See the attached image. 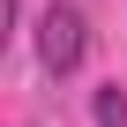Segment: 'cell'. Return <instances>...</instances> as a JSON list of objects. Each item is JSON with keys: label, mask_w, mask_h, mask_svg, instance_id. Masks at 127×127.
<instances>
[{"label": "cell", "mask_w": 127, "mask_h": 127, "mask_svg": "<svg viewBox=\"0 0 127 127\" xmlns=\"http://www.w3.org/2000/svg\"><path fill=\"white\" fill-rule=\"evenodd\" d=\"M82 52H90V23H82V8L52 0V8L37 15V60H45L52 75H75V67H82Z\"/></svg>", "instance_id": "cell-1"}, {"label": "cell", "mask_w": 127, "mask_h": 127, "mask_svg": "<svg viewBox=\"0 0 127 127\" xmlns=\"http://www.w3.org/2000/svg\"><path fill=\"white\" fill-rule=\"evenodd\" d=\"M90 112H97V127H127V90H120V82H105V90L90 97Z\"/></svg>", "instance_id": "cell-2"}]
</instances>
